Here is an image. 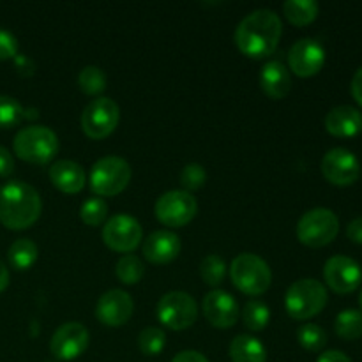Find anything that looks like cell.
<instances>
[{"label":"cell","mask_w":362,"mask_h":362,"mask_svg":"<svg viewBox=\"0 0 362 362\" xmlns=\"http://www.w3.org/2000/svg\"><path fill=\"white\" fill-rule=\"evenodd\" d=\"M117 278L126 285H136L141 278H144V262L136 257V255H124L119 262H117Z\"/></svg>","instance_id":"484cf974"},{"label":"cell","mask_w":362,"mask_h":362,"mask_svg":"<svg viewBox=\"0 0 362 362\" xmlns=\"http://www.w3.org/2000/svg\"><path fill=\"white\" fill-rule=\"evenodd\" d=\"M325 64V49L317 39L304 37L288 49V67L300 78L315 76Z\"/></svg>","instance_id":"9a60e30c"},{"label":"cell","mask_w":362,"mask_h":362,"mask_svg":"<svg viewBox=\"0 0 362 362\" xmlns=\"http://www.w3.org/2000/svg\"><path fill=\"white\" fill-rule=\"evenodd\" d=\"M350 90H352L354 99L362 106V66L356 71L352 78V85H350Z\"/></svg>","instance_id":"f35d334b"},{"label":"cell","mask_w":362,"mask_h":362,"mask_svg":"<svg viewBox=\"0 0 362 362\" xmlns=\"http://www.w3.org/2000/svg\"><path fill=\"white\" fill-rule=\"evenodd\" d=\"M346 237L352 243L362 244V218H356L354 221L349 223V226H346Z\"/></svg>","instance_id":"8d00e7d4"},{"label":"cell","mask_w":362,"mask_h":362,"mask_svg":"<svg viewBox=\"0 0 362 362\" xmlns=\"http://www.w3.org/2000/svg\"><path fill=\"white\" fill-rule=\"evenodd\" d=\"M283 25L272 9H257L244 16L235 28V45L244 55L264 59L274 53Z\"/></svg>","instance_id":"6da1fadb"},{"label":"cell","mask_w":362,"mask_h":362,"mask_svg":"<svg viewBox=\"0 0 362 362\" xmlns=\"http://www.w3.org/2000/svg\"><path fill=\"white\" fill-rule=\"evenodd\" d=\"M230 278L235 288L246 296H260L271 286L272 274L267 262L253 253H243L233 258Z\"/></svg>","instance_id":"5b68a950"},{"label":"cell","mask_w":362,"mask_h":362,"mask_svg":"<svg viewBox=\"0 0 362 362\" xmlns=\"http://www.w3.org/2000/svg\"><path fill=\"white\" fill-rule=\"evenodd\" d=\"M230 357L233 362H265L267 350L264 343L250 334H239L230 343Z\"/></svg>","instance_id":"7402d4cb"},{"label":"cell","mask_w":362,"mask_h":362,"mask_svg":"<svg viewBox=\"0 0 362 362\" xmlns=\"http://www.w3.org/2000/svg\"><path fill=\"white\" fill-rule=\"evenodd\" d=\"M260 87L271 99H283L292 88L290 71L281 60H269L260 71Z\"/></svg>","instance_id":"ffe728a7"},{"label":"cell","mask_w":362,"mask_h":362,"mask_svg":"<svg viewBox=\"0 0 362 362\" xmlns=\"http://www.w3.org/2000/svg\"><path fill=\"white\" fill-rule=\"evenodd\" d=\"M297 339L303 349L310 352H320L327 343V332L317 324H304L297 331Z\"/></svg>","instance_id":"f1b7e54d"},{"label":"cell","mask_w":362,"mask_h":362,"mask_svg":"<svg viewBox=\"0 0 362 362\" xmlns=\"http://www.w3.org/2000/svg\"><path fill=\"white\" fill-rule=\"evenodd\" d=\"M7 285H9V271L4 265V262L0 260V292H4L7 288Z\"/></svg>","instance_id":"60d3db41"},{"label":"cell","mask_w":362,"mask_h":362,"mask_svg":"<svg viewBox=\"0 0 362 362\" xmlns=\"http://www.w3.org/2000/svg\"><path fill=\"white\" fill-rule=\"evenodd\" d=\"M78 87L88 95L101 94L106 88V74L95 66H87L78 74Z\"/></svg>","instance_id":"4316f807"},{"label":"cell","mask_w":362,"mask_h":362,"mask_svg":"<svg viewBox=\"0 0 362 362\" xmlns=\"http://www.w3.org/2000/svg\"><path fill=\"white\" fill-rule=\"evenodd\" d=\"M14 170V159L6 147L0 145V177L11 175Z\"/></svg>","instance_id":"d590c367"},{"label":"cell","mask_w":362,"mask_h":362,"mask_svg":"<svg viewBox=\"0 0 362 362\" xmlns=\"http://www.w3.org/2000/svg\"><path fill=\"white\" fill-rule=\"evenodd\" d=\"M108 216V204L103 198H88L80 209L81 221L87 226H99Z\"/></svg>","instance_id":"1f68e13d"},{"label":"cell","mask_w":362,"mask_h":362,"mask_svg":"<svg viewBox=\"0 0 362 362\" xmlns=\"http://www.w3.org/2000/svg\"><path fill=\"white\" fill-rule=\"evenodd\" d=\"M244 325L251 331H262L267 327L269 320H271V311H269L267 304L260 303V300H250L243 311Z\"/></svg>","instance_id":"83f0119b"},{"label":"cell","mask_w":362,"mask_h":362,"mask_svg":"<svg viewBox=\"0 0 362 362\" xmlns=\"http://www.w3.org/2000/svg\"><path fill=\"white\" fill-rule=\"evenodd\" d=\"M198 204L187 191H168L156 202V216L159 221L172 228L186 226L197 216Z\"/></svg>","instance_id":"30bf717a"},{"label":"cell","mask_w":362,"mask_h":362,"mask_svg":"<svg viewBox=\"0 0 362 362\" xmlns=\"http://www.w3.org/2000/svg\"><path fill=\"white\" fill-rule=\"evenodd\" d=\"M141 225L129 214H115L105 223L103 240L106 246L119 253H129L141 243Z\"/></svg>","instance_id":"8fae6325"},{"label":"cell","mask_w":362,"mask_h":362,"mask_svg":"<svg viewBox=\"0 0 362 362\" xmlns=\"http://www.w3.org/2000/svg\"><path fill=\"white\" fill-rule=\"evenodd\" d=\"M317 362H352V359L339 350H327L318 357Z\"/></svg>","instance_id":"ab89813d"},{"label":"cell","mask_w":362,"mask_h":362,"mask_svg":"<svg viewBox=\"0 0 362 362\" xmlns=\"http://www.w3.org/2000/svg\"><path fill=\"white\" fill-rule=\"evenodd\" d=\"M88 331L80 322L62 324L52 336L49 350L59 361H74L87 350Z\"/></svg>","instance_id":"5bb4252c"},{"label":"cell","mask_w":362,"mask_h":362,"mask_svg":"<svg viewBox=\"0 0 362 362\" xmlns=\"http://www.w3.org/2000/svg\"><path fill=\"white\" fill-rule=\"evenodd\" d=\"M204 315L214 327L230 329L239 318V304L232 293L212 290L204 297Z\"/></svg>","instance_id":"e0dca14e"},{"label":"cell","mask_w":362,"mask_h":362,"mask_svg":"<svg viewBox=\"0 0 362 362\" xmlns=\"http://www.w3.org/2000/svg\"><path fill=\"white\" fill-rule=\"evenodd\" d=\"M205 179H207V172L198 163H189L180 172V184H182L184 191H187V193L200 189L205 184Z\"/></svg>","instance_id":"836d02e7"},{"label":"cell","mask_w":362,"mask_h":362,"mask_svg":"<svg viewBox=\"0 0 362 362\" xmlns=\"http://www.w3.org/2000/svg\"><path fill=\"white\" fill-rule=\"evenodd\" d=\"M13 147L14 154L23 161L45 165L59 151V138L46 126H27L18 131Z\"/></svg>","instance_id":"3957f363"},{"label":"cell","mask_w":362,"mask_h":362,"mask_svg":"<svg viewBox=\"0 0 362 362\" xmlns=\"http://www.w3.org/2000/svg\"><path fill=\"white\" fill-rule=\"evenodd\" d=\"M324 279L332 292L345 296L356 292L362 281V269L354 258L336 255L324 265Z\"/></svg>","instance_id":"4fadbf2b"},{"label":"cell","mask_w":362,"mask_h":362,"mask_svg":"<svg viewBox=\"0 0 362 362\" xmlns=\"http://www.w3.org/2000/svg\"><path fill=\"white\" fill-rule=\"evenodd\" d=\"M334 331L345 341H356V339H359L362 336V311L354 310V308L343 310L336 317Z\"/></svg>","instance_id":"d4e9b609"},{"label":"cell","mask_w":362,"mask_h":362,"mask_svg":"<svg viewBox=\"0 0 362 362\" xmlns=\"http://www.w3.org/2000/svg\"><path fill=\"white\" fill-rule=\"evenodd\" d=\"M133 299L124 290H108L95 304V318L108 327H120L133 315Z\"/></svg>","instance_id":"2e32d148"},{"label":"cell","mask_w":362,"mask_h":362,"mask_svg":"<svg viewBox=\"0 0 362 362\" xmlns=\"http://www.w3.org/2000/svg\"><path fill=\"white\" fill-rule=\"evenodd\" d=\"M180 239L170 230L152 232L144 243V255L152 264H168L180 253Z\"/></svg>","instance_id":"ac0fdd59"},{"label":"cell","mask_w":362,"mask_h":362,"mask_svg":"<svg viewBox=\"0 0 362 362\" xmlns=\"http://www.w3.org/2000/svg\"><path fill=\"white\" fill-rule=\"evenodd\" d=\"M18 53V39L6 28H0V60L14 59Z\"/></svg>","instance_id":"e575fe53"},{"label":"cell","mask_w":362,"mask_h":362,"mask_svg":"<svg viewBox=\"0 0 362 362\" xmlns=\"http://www.w3.org/2000/svg\"><path fill=\"white\" fill-rule=\"evenodd\" d=\"M327 288L318 279H299L285 296V308L296 320H308L320 313L327 304Z\"/></svg>","instance_id":"277c9868"},{"label":"cell","mask_w":362,"mask_h":362,"mask_svg":"<svg viewBox=\"0 0 362 362\" xmlns=\"http://www.w3.org/2000/svg\"><path fill=\"white\" fill-rule=\"evenodd\" d=\"M166 345V336L159 327H145L138 336V349L145 356H159Z\"/></svg>","instance_id":"f546056e"},{"label":"cell","mask_w":362,"mask_h":362,"mask_svg":"<svg viewBox=\"0 0 362 362\" xmlns=\"http://www.w3.org/2000/svg\"><path fill=\"white\" fill-rule=\"evenodd\" d=\"M325 129L338 138H352L362 131V113L349 105L332 108L325 115Z\"/></svg>","instance_id":"d6986e66"},{"label":"cell","mask_w":362,"mask_h":362,"mask_svg":"<svg viewBox=\"0 0 362 362\" xmlns=\"http://www.w3.org/2000/svg\"><path fill=\"white\" fill-rule=\"evenodd\" d=\"M119 120L120 110L113 99L95 98L81 113V129L92 140H103L115 131Z\"/></svg>","instance_id":"ba28073f"},{"label":"cell","mask_w":362,"mask_h":362,"mask_svg":"<svg viewBox=\"0 0 362 362\" xmlns=\"http://www.w3.org/2000/svg\"><path fill=\"white\" fill-rule=\"evenodd\" d=\"M37 255L39 250L37 246H35L34 240L18 239L11 244L7 257H9L11 265H13L16 271H27V269H30L32 265L35 264Z\"/></svg>","instance_id":"cb8c5ba5"},{"label":"cell","mask_w":362,"mask_h":362,"mask_svg":"<svg viewBox=\"0 0 362 362\" xmlns=\"http://www.w3.org/2000/svg\"><path fill=\"white\" fill-rule=\"evenodd\" d=\"M322 173L334 186H352L361 175V163L354 152L336 147L331 148L322 159Z\"/></svg>","instance_id":"7c38bea8"},{"label":"cell","mask_w":362,"mask_h":362,"mask_svg":"<svg viewBox=\"0 0 362 362\" xmlns=\"http://www.w3.org/2000/svg\"><path fill=\"white\" fill-rule=\"evenodd\" d=\"M49 180L64 193L74 194L83 189L85 172L78 163L69 161V159H59L49 168Z\"/></svg>","instance_id":"44dd1931"},{"label":"cell","mask_w":362,"mask_h":362,"mask_svg":"<svg viewBox=\"0 0 362 362\" xmlns=\"http://www.w3.org/2000/svg\"><path fill=\"white\" fill-rule=\"evenodd\" d=\"M172 362H209V359L197 350H184V352L177 354Z\"/></svg>","instance_id":"74e56055"},{"label":"cell","mask_w":362,"mask_h":362,"mask_svg":"<svg viewBox=\"0 0 362 362\" xmlns=\"http://www.w3.org/2000/svg\"><path fill=\"white\" fill-rule=\"evenodd\" d=\"M129 180V163L119 156H105L92 165L90 187L99 197H115L122 193Z\"/></svg>","instance_id":"52a82bcc"},{"label":"cell","mask_w":362,"mask_h":362,"mask_svg":"<svg viewBox=\"0 0 362 362\" xmlns=\"http://www.w3.org/2000/svg\"><path fill=\"white\" fill-rule=\"evenodd\" d=\"M41 197L27 182L11 180L0 187V223L9 230H25L41 216Z\"/></svg>","instance_id":"7a4b0ae2"},{"label":"cell","mask_w":362,"mask_h":362,"mask_svg":"<svg viewBox=\"0 0 362 362\" xmlns=\"http://www.w3.org/2000/svg\"><path fill=\"white\" fill-rule=\"evenodd\" d=\"M158 318L163 325L173 331H184L197 322V303L186 292H168L159 299Z\"/></svg>","instance_id":"9c48e42d"},{"label":"cell","mask_w":362,"mask_h":362,"mask_svg":"<svg viewBox=\"0 0 362 362\" xmlns=\"http://www.w3.org/2000/svg\"><path fill=\"white\" fill-rule=\"evenodd\" d=\"M200 274L207 285L218 286L226 274L225 260L218 255H207L200 264Z\"/></svg>","instance_id":"4dcf8cb0"},{"label":"cell","mask_w":362,"mask_h":362,"mask_svg":"<svg viewBox=\"0 0 362 362\" xmlns=\"http://www.w3.org/2000/svg\"><path fill=\"white\" fill-rule=\"evenodd\" d=\"M25 117V110L20 103L9 95H0V129L18 126Z\"/></svg>","instance_id":"d6a6232c"},{"label":"cell","mask_w":362,"mask_h":362,"mask_svg":"<svg viewBox=\"0 0 362 362\" xmlns=\"http://www.w3.org/2000/svg\"><path fill=\"white\" fill-rule=\"evenodd\" d=\"M283 11L290 23L296 27H306L317 20L320 7L315 0H286Z\"/></svg>","instance_id":"603a6c76"},{"label":"cell","mask_w":362,"mask_h":362,"mask_svg":"<svg viewBox=\"0 0 362 362\" xmlns=\"http://www.w3.org/2000/svg\"><path fill=\"white\" fill-rule=\"evenodd\" d=\"M339 219L331 209L317 207L304 212L297 223V239L308 247H324L336 239Z\"/></svg>","instance_id":"8992f818"},{"label":"cell","mask_w":362,"mask_h":362,"mask_svg":"<svg viewBox=\"0 0 362 362\" xmlns=\"http://www.w3.org/2000/svg\"><path fill=\"white\" fill-rule=\"evenodd\" d=\"M359 304H361V310H362V290H361V296H359Z\"/></svg>","instance_id":"b9f144b4"}]
</instances>
